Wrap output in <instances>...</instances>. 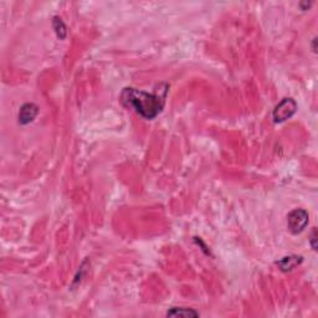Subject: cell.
<instances>
[{"instance_id": "ba28073f", "label": "cell", "mask_w": 318, "mask_h": 318, "mask_svg": "<svg viewBox=\"0 0 318 318\" xmlns=\"http://www.w3.org/2000/svg\"><path fill=\"white\" fill-rule=\"evenodd\" d=\"M316 236H317V231H316V229H313L312 234H311V239H310L313 250H317V246H316Z\"/></svg>"}, {"instance_id": "6da1fadb", "label": "cell", "mask_w": 318, "mask_h": 318, "mask_svg": "<svg viewBox=\"0 0 318 318\" xmlns=\"http://www.w3.org/2000/svg\"><path fill=\"white\" fill-rule=\"evenodd\" d=\"M167 87L164 90H156L153 94L127 87L122 91L121 101L124 106L134 109L144 119H153L164 108Z\"/></svg>"}, {"instance_id": "9c48e42d", "label": "cell", "mask_w": 318, "mask_h": 318, "mask_svg": "<svg viewBox=\"0 0 318 318\" xmlns=\"http://www.w3.org/2000/svg\"><path fill=\"white\" fill-rule=\"evenodd\" d=\"M316 41H317V38H315L313 39V44H312V46H313V51H317V48H316Z\"/></svg>"}, {"instance_id": "3957f363", "label": "cell", "mask_w": 318, "mask_h": 318, "mask_svg": "<svg viewBox=\"0 0 318 318\" xmlns=\"http://www.w3.org/2000/svg\"><path fill=\"white\" fill-rule=\"evenodd\" d=\"M310 215L303 209H295L287 215V227L292 234H300L307 227Z\"/></svg>"}, {"instance_id": "5b68a950", "label": "cell", "mask_w": 318, "mask_h": 318, "mask_svg": "<svg viewBox=\"0 0 318 318\" xmlns=\"http://www.w3.org/2000/svg\"><path fill=\"white\" fill-rule=\"evenodd\" d=\"M303 261L302 256H297V255H291V256H286V258H282L281 260H278L276 263V265L278 266L281 271L283 272H288V271L293 270L295 267H297L298 265H301V263Z\"/></svg>"}, {"instance_id": "8992f818", "label": "cell", "mask_w": 318, "mask_h": 318, "mask_svg": "<svg viewBox=\"0 0 318 318\" xmlns=\"http://www.w3.org/2000/svg\"><path fill=\"white\" fill-rule=\"evenodd\" d=\"M167 316L168 317H190V316H193V317H198L199 316V313L195 312V311L190 310V308H178V307H174L172 308L170 311H168L167 312Z\"/></svg>"}, {"instance_id": "52a82bcc", "label": "cell", "mask_w": 318, "mask_h": 318, "mask_svg": "<svg viewBox=\"0 0 318 318\" xmlns=\"http://www.w3.org/2000/svg\"><path fill=\"white\" fill-rule=\"evenodd\" d=\"M53 29H55V33L56 35H57V38L63 40V39L66 38V26L65 24H63V21L61 20L58 16H55L53 20Z\"/></svg>"}, {"instance_id": "277c9868", "label": "cell", "mask_w": 318, "mask_h": 318, "mask_svg": "<svg viewBox=\"0 0 318 318\" xmlns=\"http://www.w3.org/2000/svg\"><path fill=\"white\" fill-rule=\"evenodd\" d=\"M39 113V107L34 104H25L21 106L20 112H19V123L25 126V124L31 123L35 119V117Z\"/></svg>"}, {"instance_id": "7a4b0ae2", "label": "cell", "mask_w": 318, "mask_h": 318, "mask_svg": "<svg viewBox=\"0 0 318 318\" xmlns=\"http://www.w3.org/2000/svg\"><path fill=\"white\" fill-rule=\"evenodd\" d=\"M297 111V104L293 99L287 97L283 99L277 106L275 107L272 112V119L275 123H281V122L287 121L288 118L293 116Z\"/></svg>"}]
</instances>
